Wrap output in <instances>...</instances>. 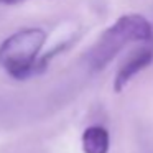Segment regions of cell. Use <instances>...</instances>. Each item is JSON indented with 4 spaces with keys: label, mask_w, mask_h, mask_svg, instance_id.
I'll list each match as a JSON object with an SVG mask.
<instances>
[{
    "label": "cell",
    "mask_w": 153,
    "mask_h": 153,
    "mask_svg": "<svg viewBox=\"0 0 153 153\" xmlns=\"http://www.w3.org/2000/svg\"><path fill=\"white\" fill-rule=\"evenodd\" d=\"M109 132L104 127L92 125L82 133L84 153H107L109 152Z\"/></svg>",
    "instance_id": "obj_4"
},
{
    "label": "cell",
    "mask_w": 153,
    "mask_h": 153,
    "mask_svg": "<svg viewBox=\"0 0 153 153\" xmlns=\"http://www.w3.org/2000/svg\"><path fill=\"white\" fill-rule=\"evenodd\" d=\"M153 61V46L150 45H143L140 50H137L135 53H132L128 56V59L120 66L119 73L115 76V81H114V89L119 92L123 87L128 84V81L135 76L137 73L146 68L150 63Z\"/></svg>",
    "instance_id": "obj_3"
},
{
    "label": "cell",
    "mask_w": 153,
    "mask_h": 153,
    "mask_svg": "<svg viewBox=\"0 0 153 153\" xmlns=\"http://www.w3.org/2000/svg\"><path fill=\"white\" fill-rule=\"evenodd\" d=\"M153 40V27L142 15H122L112 27H109L94 48L89 51V66L94 71H100L119 54L125 45L138 41L148 43Z\"/></svg>",
    "instance_id": "obj_1"
},
{
    "label": "cell",
    "mask_w": 153,
    "mask_h": 153,
    "mask_svg": "<svg viewBox=\"0 0 153 153\" xmlns=\"http://www.w3.org/2000/svg\"><path fill=\"white\" fill-rule=\"evenodd\" d=\"M46 40L41 28H23L0 45V64L17 79L30 76L38 69V54Z\"/></svg>",
    "instance_id": "obj_2"
},
{
    "label": "cell",
    "mask_w": 153,
    "mask_h": 153,
    "mask_svg": "<svg viewBox=\"0 0 153 153\" xmlns=\"http://www.w3.org/2000/svg\"><path fill=\"white\" fill-rule=\"evenodd\" d=\"M0 2H4V4H13V2H18V0H0Z\"/></svg>",
    "instance_id": "obj_5"
}]
</instances>
